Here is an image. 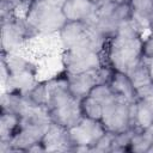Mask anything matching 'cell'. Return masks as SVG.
<instances>
[{"instance_id": "6da1fadb", "label": "cell", "mask_w": 153, "mask_h": 153, "mask_svg": "<svg viewBox=\"0 0 153 153\" xmlns=\"http://www.w3.org/2000/svg\"><path fill=\"white\" fill-rule=\"evenodd\" d=\"M48 88V109L51 122L66 128L75 126L82 117L81 99L74 97L69 91L67 73L63 71L59 75L45 80Z\"/></svg>"}, {"instance_id": "7a4b0ae2", "label": "cell", "mask_w": 153, "mask_h": 153, "mask_svg": "<svg viewBox=\"0 0 153 153\" xmlns=\"http://www.w3.org/2000/svg\"><path fill=\"white\" fill-rule=\"evenodd\" d=\"M142 44L141 37L115 35L106 42L104 63L115 71L128 73L142 59Z\"/></svg>"}, {"instance_id": "3957f363", "label": "cell", "mask_w": 153, "mask_h": 153, "mask_svg": "<svg viewBox=\"0 0 153 153\" xmlns=\"http://www.w3.org/2000/svg\"><path fill=\"white\" fill-rule=\"evenodd\" d=\"M60 38L65 49L87 48L102 54L109 38L102 36L88 22H68L61 29Z\"/></svg>"}, {"instance_id": "277c9868", "label": "cell", "mask_w": 153, "mask_h": 153, "mask_svg": "<svg viewBox=\"0 0 153 153\" xmlns=\"http://www.w3.org/2000/svg\"><path fill=\"white\" fill-rule=\"evenodd\" d=\"M25 19L37 35H51L60 32L67 23L62 7L54 6L44 0H35L27 5Z\"/></svg>"}, {"instance_id": "5b68a950", "label": "cell", "mask_w": 153, "mask_h": 153, "mask_svg": "<svg viewBox=\"0 0 153 153\" xmlns=\"http://www.w3.org/2000/svg\"><path fill=\"white\" fill-rule=\"evenodd\" d=\"M36 35L37 32L25 18H19L13 14L1 19V51L11 53Z\"/></svg>"}, {"instance_id": "8992f818", "label": "cell", "mask_w": 153, "mask_h": 153, "mask_svg": "<svg viewBox=\"0 0 153 153\" xmlns=\"http://www.w3.org/2000/svg\"><path fill=\"white\" fill-rule=\"evenodd\" d=\"M104 65L102 54L87 48L65 49L62 54V66L67 74H78L94 71Z\"/></svg>"}, {"instance_id": "52a82bcc", "label": "cell", "mask_w": 153, "mask_h": 153, "mask_svg": "<svg viewBox=\"0 0 153 153\" xmlns=\"http://www.w3.org/2000/svg\"><path fill=\"white\" fill-rule=\"evenodd\" d=\"M49 124L26 122L20 120V127L16 136L8 145H0V152H29L33 145L42 142Z\"/></svg>"}, {"instance_id": "ba28073f", "label": "cell", "mask_w": 153, "mask_h": 153, "mask_svg": "<svg viewBox=\"0 0 153 153\" xmlns=\"http://www.w3.org/2000/svg\"><path fill=\"white\" fill-rule=\"evenodd\" d=\"M130 112L131 103L118 96L115 100L103 105V115L100 121L106 131L114 134L126 131L128 129H131Z\"/></svg>"}, {"instance_id": "9c48e42d", "label": "cell", "mask_w": 153, "mask_h": 153, "mask_svg": "<svg viewBox=\"0 0 153 153\" xmlns=\"http://www.w3.org/2000/svg\"><path fill=\"white\" fill-rule=\"evenodd\" d=\"M68 130L73 146L88 147L90 152L96 142L106 133V129L104 128L102 121L88 118L85 116Z\"/></svg>"}, {"instance_id": "30bf717a", "label": "cell", "mask_w": 153, "mask_h": 153, "mask_svg": "<svg viewBox=\"0 0 153 153\" xmlns=\"http://www.w3.org/2000/svg\"><path fill=\"white\" fill-rule=\"evenodd\" d=\"M45 152H73V142L68 128L51 122L42 140Z\"/></svg>"}, {"instance_id": "8fae6325", "label": "cell", "mask_w": 153, "mask_h": 153, "mask_svg": "<svg viewBox=\"0 0 153 153\" xmlns=\"http://www.w3.org/2000/svg\"><path fill=\"white\" fill-rule=\"evenodd\" d=\"M36 76H37V68L11 73L8 78L5 80L4 85L7 92L26 96L38 82Z\"/></svg>"}, {"instance_id": "7c38bea8", "label": "cell", "mask_w": 153, "mask_h": 153, "mask_svg": "<svg viewBox=\"0 0 153 153\" xmlns=\"http://www.w3.org/2000/svg\"><path fill=\"white\" fill-rule=\"evenodd\" d=\"M97 71L98 69L78 73V74H67L69 91L74 97L79 99L87 97L91 93L92 88L99 84Z\"/></svg>"}, {"instance_id": "4fadbf2b", "label": "cell", "mask_w": 153, "mask_h": 153, "mask_svg": "<svg viewBox=\"0 0 153 153\" xmlns=\"http://www.w3.org/2000/svg\"><path fill=\"white\" fill-rule=\"evenodd\" d=\"M62 11L68 22H88L94 16L96 4L92 0H66Z\"/></svg>"}, {"instance_id": "5bb4252c", "label": "cell", "mask_w": 153, "mask_h": 153, "mask_svg": "<svg viewBox=\"0 0 153 153\" xmlns=\"http://www.w3.org/2000/svg\"><path fill=\"white\" fill-rule=\"evenodd\" d=\"M153 121V105L137 99L135 103H131L130 112V128L135 131H141L148 129Z\"/></svg>"}, {"instance_id": "9a60e30c", "label": "cell", "mask_w": 153, "mask_h": 153, "mask_svg": "<svg viewBox=\"0 0 153 153\" xmlns=\"http://www.w3.org/2000/svg\"><path fill=\"white\" fill-rule=\"evenodd\" d=\"M109 85L117 96L124 98L129 103H135L137 100L136 90L133 86L127 73H123L120 71H114V74L111 76Z\"/></svg>"}, {"instance_id": "2e32d148", "label": "cell", "mask_w": 153, "mask_h": 153, "mask_svg": "<svg viewBox=\"0 0 153 153\" xmlns=\"http://www.w3.org/2000/svg\"><path fill=\"white\" fill-rule=\"evenodd\" d=\"M20 127V116L11 112L0 114V145H8Z\"/></svg>"}, {"instance_id": "e0dca14e", "label": "cell", "mask_w": 153, "mask_h": 153, "mask_svg": "<svg viewBox=\"0 0 153 153\" xmlns=\"http://www.w3.org/2000/svg\"><path fill=\"white\" fill-rule=\"evenodd\" d=\"M133 18L141 25L143 22L149 25L151 19L153 18V0H129Z\"/></svg>"}, {"instance_id": "ac0fdd59", "label": "cell", "mask_w": 153, "mask_h": 153, "mask_svg": "<svg viewBox=\"0 0 153 153\" xmlns=\"http://www.w3.org/2000/svg\"><path fill=\"white\" fill-rule=\"evenodd\" d=\"M127 74L129 76L133 86L135 87V90H137V88H140V87H142L145 85H148V84L153 82L152 81V78L149 75V72H148V69H147V67H146V65H145V62H143L142 59L131 69H129V72Z\"/></svg>"}, {"instance_id": "d6986e66", "label": "cell", "mask_w": 153, "mask_h": 153, "mask_svg": "<svg viewBox=\"0 0 153 153\" xmlns=\"http://www.w3.org/2000/svg\"><path fill=\"white\" fill-rule=\"evenodd\" d=\"M152 147H153V134H151L148 130L134 131V135L129 145V152L146 153L149 152Z\"/></svg>"}, {"instance_id": "ffe728a7", "label": "cell", "mask_w": 153, "mask_h": 153, "mask_svg": "<svg viewBox=\"0 0 153 153\" xmlns=\"http://www.w3.org/2000/svg\"><path fill=\"white\" fill-rule=\"evenodd\" d=\"M81 110H82V115L85 117L99 120V121L102 120L103 105H102V103H99L96 98H93L90 94L81 99Z\"/></svg>"}, {"instance_id": "44dd1931", "label": "cell", "mask_w": 153, "mask_h": 153, "mask_svg": "<svg viewBox=\"0 0 153 153\" xmlns=\"http://www.w3.org/2000/svg\"><path fill=\"white\" fill-rule=\"evenodd\" d=\"M133 129H128L126 131L116 133L112 137V145H111V153L114 152H129V145L131 141V137L134 135Z\"/></svg>"}, {"instance_id": "7402d4cb", "label": "cell", "mask_w": 153, "mask_h": 153, "mask_svg": "<svg viewBox=\"0 0 153 153\" xmlns=\"http://www.w3.org/2000/svg\"><path fill=\"white\" fill-rule=\"evenodd\" d=\"M90 96H92L93 98H96L99 103H102V105H105V104L115 100L118 97L112 91V88L110 87L109 84H98V85H96L92 88Z\"/></svg>"}, {"instance_id": "603a6c76", "label": "cell", "mask_w": 153, "mask_h": 153, "mask_svg": "<svg viewBox=\"0 0 153 153\" xmlns=\"http://www.w3.org/2000/svg\"><path fill=\"white\" fill-rule=\"evenodd\" d=\"M26 96L35 104L47 106L48 105V88H47V82L45 81H38L36 84V86Z\"/></svg>"}, {"instance_id": "cb8c5ba5", "label": "cell", "mask_w": 153, "mask_h": 153, "mask_svg": "<svg viewBox=\"0 0 153 153\" xmlns=\"http://www.w3.org/2000/svg\"><path fill=\"white\" fill-rule=\"evenodd\" d=\"M112 19L118 25L123 22L133 19V10H131V6H130V2L129 1L117 2L116 7L114 10V13H112Z\"/></svg>"}, {"instance_id": "d4e9b609", "label": "cell", "mask_w": 153, "mask_h": 153, "mask_svg": "<svg viewBox=\"0 0 153 153\" xmlns=\"http://www.w3.org/2000/svg\"><path fill=\"white\" fill-rule=\"evenodd\" d=\"M112 137H114V133L106 131V133L96 142V145L91 148V152H100V153L111 152Z\"/></svg>"}, {"instance_id": "484cf974", "label": "cell", "mask_w": 153, "mask_h": 153, "mask_svg": "<svg viewBox=\"0 0 153 153\" xmlns=\"http://www.w3.org/2000/svg\"><path fill=\"white\" fill-rule=\"evenodd\" d=\"M136 96H137V99L145 100V102L153 105V82L137 88L136 90Z\"/></svg>"}, {"instance_id": "4316f807", "label": "cell", "mask_w": 153, "mask_h": 153, "mask_svg": "<svg viewBox=\"0 0 153 153\" xmlns=\"http://www.w3.org/2000/svg\"><path fill=\"white\" fill-rule=\"evenodd\" d=\"M142 56L153 59V31L143 41V44H142Z\"/></svg>"}, {"instance_id": "83f0119b", "label": "cell", "mask_w": 153, "mask_h": 153, "mask_svg": "<svg viewBox=\"0 0 153 153\" xmlns=\"http://www.w3.org/2000/svg\"><path fill=\"white\" fill-rule=\"evenodd\" d=\"M142 60H143V62H145V65H146V67H147V69L149 72V75L152 78V81H153V59L142 56Z\"/></svg>"}, {"instance_id": "f1b7e54d", "label": "cell", "mask_w": 153, "mask_h": 153, "mask_svg": "<svg viewBox=\"0 0 153 153\" xmlns=\"http://www.w3.org/2000/svg\"><path fill=\"white\" fill-rule=\"evenodd\" d=\"M1 2H5V4H8V5H12L13 7H18L19 5H22V4H24L23 2V0H0Z\"/></svg>"}, {"instance_id": "f546056e", "label": "cell", "mask_w": 153, "mask_h": 153, "mask_svg": "<svg viewBox=\"0 0 153 153\" xmlns=\"http://www.w3.org/2000/svg\"><path fill=\"white\" fill-rule=\"evenodd\" d=\"M44 1H47L51 5H54V6H57V7H62L63 4L66 2V0H44Z\"/></svg>"}, {"instance_id": "4dcf8cb0", "label": "cell", "mask_w": 153, "mask_h": 153, "mask_svg": "<svg viewBox=\"0 0 153 153\" xmlns=\"http://www.w3.org/2000/svg\"><path fill=\"white\" fill-rule=\"evenodd\" d=\"M146 130H148L151 134H153V121H152V123H151V126L148 127V129H146Z\"/></svg>"}, {"instance_id": "1f68e13d", "label": "cell", "mask_w": 153, "mask_h": 153, "mask_svg": "<svg viewBox=\"0 0 153 153\" xmlns=\"http://www.w3.org/2000/svg\"><path fill=\"white\" fill-rule=\"evenodd\" d=\"M33 1H35V0H23V2H24V4H26V6H27V5H30V4H31V2H33Z\"/></svg>"}, {"instance_id": "d6a6232c", "label": "cell", "mask_w": 153, "mask_h": 153, "mask_svg": "<svg viewBox=\"0 0 153 153\" xmlns=\"http://www.w3.org/2000/svg\"><path fill=\"white\" fill-rule=\"evenodd\" d=\"M148 26H149V27H151V30L153 31V18L151 19V22H149V25H148Z\"/></svg>"}, {"instance_id": "836d02e7", "label": "cell", "mask_w": 153, "mask_h": 153, "mask_svg": "<svg viewBox=\"0 0 153 153\" xmlns=\"http://www.w3.org/2000/svg\"><path fill=\"white\" fill-rule=\"evenodd\" d=\"M92 1H93L94 4H98V2H99V1H102V0H92Z\"/></svg>"}, {"instance_id": "e575fe53", "label": "cell", "mask_w": 153, "mask_h": 153, "mask_svg": "<svg viewBox=\"0 0 153 153\" xmlns=\"http://www.w3.org/2000/svg\"><path fill=\"white\" fill-rule=\"evenodd\" d=\"M117 2H121V1H129V0H116Z\"/></svg>"}]
</instances>
